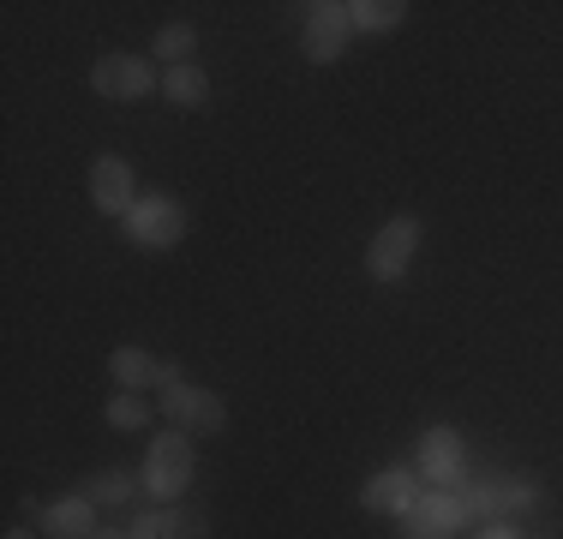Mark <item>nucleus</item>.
Segmentation results:
<instances>
[{
  "label": "nucleus",
  "mask_w": 563,
  "mask_h": 539,
  "mask_svg": "<svg viewBox=\"0 0 563 539\" xmlns=\"http://www.w3.org/2000/svg\"><path fill=\"white\" fill-rule=\"evenodd\" d=\"M126 539H168L163 504H156V509H144V516H132V528H126Z\"/></svg>",
  "instance_id": "aec40b11"
},
{
  "label": "nucleus",
  "mask_w": 563,
  "mask_h": 539,
  "mask_svg": "<svg viewBox=\"0 0 563 539\" xmlns=\"http://www.w3.org/2000/svg\"><path fill=\"white\" fill-rule=\"evenodd\" d=\"M90 90L109 102H139L151 97V90H163V73H156L144 54H102L97 66H90Z\"/></svg>",
  "instance_id": "6e6552de"
},
{
  "label": "nucleus",
  "mask_w": 563,
  "mask_h": 539,
  "mask_svg": "<svg viewBox=\"0 0 563 539\" xmlns=\"http://www.w3.org/2000/svg\"><path fill=\"white\" fill-rule=\"evenodd\" d=\"M168 539H210V516L198 504H163Z\"/></svg>",
  "instance_id": "6ab92c4d"
},
{
  "label": "nucleus",
  "mask_w": 563,
  "mask_h": 539,
  "mask_svg": "<svg viewBox=\"0 0 563 539\" xmlns=\"http://www.w3.org/2000/svg\"><path fill=\"white\" fill-rule=\"evenodd\" d=\"M120 228H126V240H132L139 252H168V246H180V240H186L192 210H186L180 198H168V193H144Z\"/></svg>",
  "instance_id": "20e7f679"
},
{
  "label": "nucleus",
  "mask_w": 563,
  "mask_h": 539,
  "mask_svg": "<svg viewBox=\"0 0 563 539\" xmlns=\"http://www.w3.org/2000/svg\"><path fill=\"white\" fill-rule=\"evenodd\" d=\"M347 36H354L347 0H312V7H300V48H306L312 66H336Z\"/></svg>",
  "instance_id": "39448f33"
},
{
  "label": "nucleus",
  "mask_w": 563,
  "mask_h": 539,
  "mask_svg": "<svg viewBox=\"0 0 563 539\" xmlns=\"http://www.w3.org/2000/svg\"><path fill=\"white\" fill-rule=\"evenodd\" d=\"M114 431H139V426H151V402L139 396V389H120V396H109V414H102Z\"/></svg>",
  "instance_id": "a211bd4d"
},
{
  "label": "nucleus",
  "mask_w": 563,
  "mask_h": 539,
  "mask_svg": "<svg viewBox=\"0 0 563 539\" xmlns=\"http://www.w3.org/2000/svg\"><path fill=\"white\" fill-rule=\"evenodd\" d=\"M192 480H198L192 438H186V431H163V438H151V455H144V492H151L156 504H186Z\"/></svg>",
  "instance_id": "f257e3e1"
},
{
  "label": "nucleus",
  "mask_w": 563,
  "mask_h": 539,
  "mask_svg": "<svg viewBox=\"0 0 563 539\" xmlns=\"http://www.w3.org/2000/svg\"><path fill=\"white\" fill-rule=\"evenodd\" d=\"M109 372H114V384L120 389H174V384H186V372L180 366H168V360H156L151 348H139V342H120L114 354H109Z\"/></svg>",
  "instance_id": "f8f14e48"
},
{
  "label": "nucleus",
  "mask_w": 563,
  "mask_h": 539,
  "mask_svg": "<svg viewBox=\"0 0 563 539\" xmlns=\"http://www.w3.org/2000/svg\"><path fill=\"white\" fill-rule=\"evenodd\" d=\"M192 54H198V31L186 19H174L156 31V43H151V61H163V66H192Z\"/></svg>",
  "instance_id": "f3484780"
},
{
  "label": "nucleus",
  "mask_w": 563,
  "mask_h": 539,
  "mask_svg": "<svg viewBox=\"0 0 563 539\" xmlns=\"http://www.w3.org/2000/svg\"><path fill=\"white\" fill-rule=\"evenodd\" d=\"M139 492H144V474H132V468H102L97 480H85V497L97 509H126Z\"/></svg>",
  "instance_id": "2eb2a0df"
},
{
  "label": "nucleus",
  "mask_w": 563,
  "mask_h": 539,
  "mask_svg": "<svg viewBox=\"0 0 563 539\" xmlns=\"http://www.w3.org/2000/svg\"><path fill=\"white\" fill-rule=\"evenodd\" d=\"M36 528L48 539H90L97 534V504H90L85 492H73V497H60V504L36 509Z\"/></svg>",
  "instance_id": "ddd939ff"
},
{
  "label": "nucleus",
  "mask_w": 563,
  "mask_h": 539,
  "mask_svg": "<svg viewBox=\"0 0 563 539\" xmlns=\"http://www.w3.org/2000/svg\"><path fill=\"white\" fill-rule=\"evenodd\" d=\"M420 492H426L420 468L390 462V468H378V474L360 485V509H372V516H408V509L420 504Z\"/></svg>",
  "instance_id": "9d476101"
},
{
  "label": "nucleus",
  "mask_w": 563,
  "mask_h": 539,
  "mask_svg": "<svg viewBox=\"0 0 563 539\" xmlns=\"http://www.w3.org/2000/svg\"><path fill=\"white\" fill-rule=\"evenodd\" d=\"M7 539H36L31 528H7Z\"/></svg>",
  "instance_id": "5701e85b"
},
{
  "label": "nucleus",
  "mask_w": 563,
  "mask_h": 539,
  "mask_svg": "<svg viewBox=\"0 0 563 539\" xmlns=\"http://www.w3.org/2000/svg\"><path fill=\"white\" fill-rule=\"evenodd\" d=\"M413 468L426 485H455L467 474V438L455 426H426L413 438Z\"/></svg>",
  "instance_id": "1a4fd4ad"
},
{
  "label": "nucleus",
  "mask_w": 563,
  "mask_h": 539,
  "mask_svg": "<svg viewBox=\"0 0 563 539\" xmlns=\"http://www.w3.org/2000/svg\"><path fill=\"white\" fill-rule=\"evenodd\" d=\"M156 408H163L168 426L186 431V438H217V431L228 426V402L210 396L205 384H174V389H163Z\"/></svg>",
  "instance_id": "0eeeda50"
},
{
  "label": "nucleus",
  "mask_w": 563,
  "mask_h": 539,
  "mask_svg": "<svg viewBox=\"0 0 563 539\" xmlns=\"http://www.w3.org/2000/svg\"><path fill=\"white\" fill-rule=\"evenodd\" d=\"M420 246H426V222L420 216H390V222L372 234V246H366V276L378 282V288H396L401 276L413 270V258H420Z\"/></svg>",
  "instance_id": "7ed1b4c3"
},
{
  "label": "nucleus",
  "mask_w": 563,
  "mask_h": 539,
  "mask_svg": "<svg viewBox=\"0 0 563 539\" xmlns=\"http://www.w3.org/2000/svg\"><path fill=\"white\" fill-rule=\"evenodd\" d=\"M90 539H126V528H97Z\"/></svg>",
  "instance_id": "4be33fe9"
},
{
  "label": "nucleus",
  "mask_w": 563,
  "mask_h": 539,
  "mask_svg": "<svg viewBox=\"0 0 563 539\" xmlns=\"http://www.w3.org/2000/svg\"><path fill=\"white\" fill-rule=\"evenodd\" d=\"M467 521H474V516H467V504H462L455 485H426L420 504L401 516V539H455Z\"/></svg>",
  "instance_id": "423d86ee"
},
{
  "label": "nucleus",
  "mask_w": 563,
  "mask_h": 539,
  "mask_svg": "<svg viewBox=\"0 0 563 539\" xmlns=\"http://www.w3.org/2000/svg\"><path fill=\"white\" fill-rule=\"evenodd\" d=\"M139 198H144V193H139V174H132V162H126V156L102 151L97 162H90V205H97L102 216L126 222Z\"/></svg>",
  "instance_id": "9b49d317"
},
{
  "label": "nucleus",
  "mask_w": 563,
  "mask_h": 539,
  "mask_svg": "<svg viewBox=\"0 0 563 539\" xmlns=\"http://www.w3.org/2000/svg\"><path fill=\"white\" fill-rule=\"evenodd\" d=\"M474 539H521V528H516V521H486Z\"/></svg>",
  "instance_id": "412c9836"
},
{
  "label": "nucleus",
  "mask_w": 563,
  "mask_h": 539,
  "mask_svg": "<svg viewBox=\"0 0 563 539\" xmlns=\"http://www.w3.org/2000/svg\"><path fill=\"white\" fill-rule=\"evenodd\" d=\"M163 97L174 102V108H205L210 102V73L205 66H163Z\"/></svg>",
  "instance_id": "dca6fc26"
},
{
  "label": "nucleus",
  "mask_w": 563,
  "mask_h": 539,
  "mask_svg": "<svg viewBox=\"0 0 563 539\" xmlns=\"http://www.w3.org/2000/svg\"><path fill=\"white\" fill-rule=\"evenodd\" d=\"M347 19L354 36H390L408 24V0H347Z\"/></svg>",
  "instance_id": "4468645a"
},
{
  "label": "nucleus",
  "mask_w": 563,
  "mask_h": 539,
  "mask_svg": "<svg viewBox=\"0 0 563 539\" xmlns=\"http://www.w3.org/2000/svg\"><path fill=\"white\" fill-rule=\"evenodd\" d=\"M455 492H462L467 516L474 521H509L521 516V509L540 504V480L533 474H486V480H455Z\"/></svg>",
  "instance_id": "f03ea898"
}]
</instances>
